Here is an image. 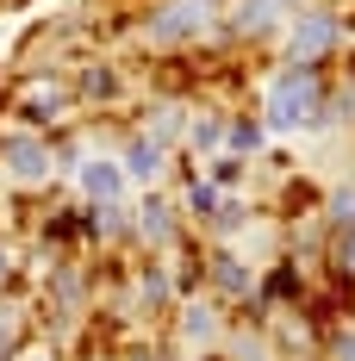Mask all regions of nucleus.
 <instances>
[{
  "label": "nucleus",
  "instance_id": "11",
  "mask_svg": "<svg viewBox=\"0 0 355 361\" xmlns=\"http://www.w3.org/2000/svg\"><path fill=\"white\" fill-rule=\"evenodd\" d=\"M187 206H193V218H218V206H224V200H218V187H212V180H193Z\"/></svg>",
  "mask_w": 355,
  "mask_h": 361
},
{
  "label": "nucleus",
  "instance_id": "18",
  "mask_svg": "<svg viewBox=\"0 0 355 361\" xmlns=\"http://www.w3.org/2000/svg\"><path fill=\"white\" fill-rule=\"evenodd\" d=\"M330 361H355V336H337L330 343Z\"/></svg>",
  "mask_w": 355,
  "mask_h": 361
},
{
  "label": "nucleus",
  "instance_id": "19",
  "mask_svg": "<svg viewBox=\"0 0 355 361\" xmlns=\"http://www.w3.org/2000/svg\"><path fill=\"white\" fill-rule=\"evenodd\" d=\"M337 262H343V268H355V237H343V243H337Z\"/></svg>",
  "mask_w": 355,
  "mask_h": 361
},
{
  "label": "nucleus",
  "instance_id": "12",
  "mask_svg": "<svg viewBox=\"0 0 355 361\" xmlns=\"http://www.w3.org/2000/svg\"><path fill=\"white\" fill-rule=\"evenodd\" d=\"M212 312H206V305H187V336H193V343H206V336H212Z\"/></svg>",
  "mask_w": 355,
  "mask_h": 361
},
{
  "label": "nucleus",
  "instance_id": "3",
  "mask_svg": "<svg viewBox=\"0 0 355 361\" xmlns=\"http://www.w3.org/2000/svg\"><path fill=\"white\" fill-rule=\"evenodd\" d=\"M0 169L32 187V180H44L50 169H56V149L44 144L37 131H13V137H0Z\"/></svg>",
  "mask_w": 355,
  "mask_h": 361
},
{
  "label": "nucleus",
  "instance_id": "14",
  "mask_svg": "<svg viewBox=\"0 0 355 361\" xmlns=\"http://www.w3.org/2000/svg\"><path fill=\"white\" fill-rule=\"evenodd\" d=\"M231 144L237 149H262V125H255V118H237V125H231Z\"/></svg>",
  "mask_w": 355,
  "mask_h": 361
},
{
  "label": "nucleus",
  "instance_id": "10",
  "mask_svg": "<svg viewBox=\"0 0 355 361\" xmlns=\"http://www.w3.org/2000/svg\"><path fill=\"white\" fill-rule=\"evenodd\" d=\"M212 287L218 293H243L249 287V274L237 268V255H212Z\"/></svg>",
  "mask_w": 355,
  "mask_h": 361
},
{
  "label": "nucleus",
  "instance_id": "9",
  "mask_svg": "<svg viewBox=\"0 0 355 361\" xmlns=\"http://www.w3.org/2000/svg\"><path fill=\"white\" fill-rule=\"evenodd\" d=\"M125 175H131V180L162 175V144H156V137H138V144L125 149Z\"/></svg>",
  "mask_w": 355,
  "mask_h": 361
},
{
  "label": "nucleus",
  "instance_id": "15",
  "mask_svg": "<svg viewBox=\"0 0 355 361\" xmlns=\"http://www.w3.org/2000/svg\"><path fill=\"white\" fill-rule=\"evenodd\" d=\"M330 224H337V231H349V224H355V193H349V187L330 200Z\"/></svg>",
  "mask_w": 355,
  "mask_h": 361
},
{
  "label": "nucleus",
  "instance_id": "13",
  "mask_svg": "<svg viewBox=\"0 0 355 361\" xmlns=\"http://www.w3.org/2000/svg\"><path fill=\"white\" fill-rule=\"evenodd\" d=\"M224 137V118H193V149H212Z\"/></svg>",
  "mask_w": 355,
  "mask_h": 361
},
{
  "label": "nucleus",
  "instance_id": "16",
  "mask_svg": "<svg viewBox=\"0 0 355 361\" xmlns=\"http://www.w3.org/2000/svg\"><path fill=\"white\" fill-rule=\"evenodd\" d=\"M175 131H181V112L162 106V118H150V137H156V144H162V137H175Z\"/></svg>",
  "mask_w": 355,
  "mask_h": 361
},
{
  "label": "nucleus",
  "instance_id": "2",
  "mask_svg": "<svg viewBox=\"0 0 355 361\" xmlns=\"http://www.w3.org/2000/svg\"><path fill=\"white\" fill-rule=\"evenodd\" d=\"M212 13H218V0H162V6L143 19V37H150V44H181V37L206 32Z\"/></svg>",
  "mask_w": 355,
  "mask_h": 361
},
{
  "label": "nucleus",
  "instance_id": "1",
  "mask_svg": "<svg viewBox=\"0 0 355 361\" xmlns=\"http://www.w3.org/2000/svg\"><path fill=\"white\" fill-rule=\"evenodd\" d=\"M312 112H318V75H312V63H299V69H287L268 87V125L275 131H299Z\"/></svg>",
  "mask_w": 355,
  "mask_h": 361
},
{
  "label": "nucleus",
  "instance_id": "4",
  "mask_svg": "<svg viewBox=\"0 0 355 361\" xmlns=\"http://www.w3.org/2000/svg\"><path fill=\"white\" fill-rule=\"evenodd\" d=\"M330 44H337V19H330V13L312 6V13H299V19H293V56H299V63H318Z\"/></svg>",
  "mask_w": 355,
  "mask_h": 361
},
{
  "label": "nucleus",
  "instance_id": "7",
  "mask_svg": "<svg viewBox=\"0 0 355 361\" xmlns=\"http://www.w3.org/2000/svg\"><path fill=\"white\" fill-rule=\"evenodd\" d=\"M281 6L287 0H243L237 6V19H231V32H243V37H262L275 19H281Z\"/></svg>",
  "mask_w": 355,
  "mask_h": 361
},
{
  "label": "nucleus",
  "instance_id": "5",
  "mask_svg": "<svg viewBox=\"0 0 355 361\" xmlns=\"http://www.w3.org/2000/svg\"><path fill=\"white\" fill-rule=\"evenodd\" d=\"M81 187H88L94 206H112V200L125 193V169H112L107 156H94V162H81Z\"/></svg>",
  "mask_w": 355,
  "mask_h": 361
},
{
  "label": "nucleus",
  "instance_id": "17",
  "mask_svg": "<svg viewBox=\"0 0 355 361\" xmlns=\"http://www.w3.org/2000/svg\"><path fill=\"white\" fill-rule=\"evenodd\" d=\"M212 175H218V180H224V187H231V180L243 175V156H218V169H212Z\"/></svg>",
  "mask_w": 355,
  "mask_h": 361
},
{
  "label": "nucleus",
  "instance_id": "6",
  "mask_svg": "<svg viewBox=\"0 0 355 361\" xmlns=\"http://www.w3.org/2000/svg\"><path fill=\"white\" fill-rule=\"evenodd\" d=\"M63 106H69V94H63V87H50V81H44V87H32V94L19 100L25 125H50V118H63Z\"/></svg>",
  "mask_w": 355,
  "mask_h": 361
},
{
  "label": "nucleus",
  "instance_id": "20",
  "mask_svg": "<svg viewBox=\"0 0 355 361\" xmlns=\"http://www.w3.org/2000/svg\"><path fill=\"white\" fill-rule=\"evenodd\" d=\"M0 262H6V255H0ZM0 274H6V268H0Z\"/></svg>",
  "mask_w": 355,
  "mask_h": 361
},
{
  "label": "nucleus",
  "instance_id": "8",
  "mask_svg": "<svg viewBox=\"0 0 355 361\" xmlns=\"http://www.w3.org/2000/svg\"><path fill=\"white\" fill-rule=\"evenodd\" d=\"M138 231H143V243H175V218H169V206H162V200H143L138 206Z\"/></svg>",
  "mask_w": 355,
  "mask_h": 361
}]
</instances>
